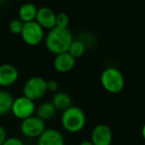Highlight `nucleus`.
<instances>
[{"instance_id": "7ed1b4c3", "label": "nucleus", "mask_w": 145, "mask_h": 145, "mask_svg": "<svg viewBox=\"0 0 145 145\" xmlns=\"http://www.w3.org/2000/svg\"><path fill=\"white\" fill-rule=\"evenodd\" d=\"M100 81L104 89L111 93H118L123 89L125 79L121 71L116 67H108L102 72Z\"/></svg>"}, {"instance_id": "f8f14e48", "label": "nucleus", "mask_w": 145, "mask_h": 145, "mask_svg": "<svg viewBox=\"0 0 145 145\" xmlns=\"http://www.w3.org/2000/svg\"><path fill=\"white\" fill-rule=\"evenodd\" d=\"M76 59H74L68 52L56 55L54 60V68L58 73H68L74 68Z\"/></svg>"}, {"instance_id": "423d86ee", "label": "nucleus", "mask_w": 145, "mask_h": 145, "mask_svg": "<svg viewBox=\"0 0 145 145\" xmlns=\"http://www.w3.org/2000/svg\"><path fill=\"white\" fill-rule=\"evenodd\" d=\"M36 103L35 101H31L30 99L21 95L17 99H14L12 103L11 112L14 114V116L19 119H26L30 116L35 115L36 113Z\"/></svg>"}, {"instance_id": "5701e85b", "label": "nucleus", "mask_w": 145, "mask_h": 145, "mask_svg": "<svg viewBox=\"0 0 145 145\" xmlns=\"http://www.w3.org/2000/svg\"><path fill=\"white\" fill-rule=\"evenodd\" d=\"M79 145H94L90 140H84V141H81Z\"/></svg>"}, {"instance_id": "9b49d317", "label": "nucleus", "mask_w": 145, "mask_h": 145, "mask_svg": "<svg viewBox=\"0 0 145 145\" xmlns=\"http://www.w3.org/2000/svg\"><path fill=\"white\" fill-rule=\"evenodd\" d=\"M38 145H65V139L59 130L48 128L38 138Z\"/></svg>"}, {"instance_id": "9d476101", "label": "nucleus", "mask_w": 145, "mask_h": 145, "mask_svg": "<svg viewBox=\"0 0 145 145\" xmlns=\"http://www.w3.org/2000/svg\"><path fill=\"white\" fill-rule=\"evenodd\" d=\"M19 77V71L12 64L0 65V87H9Z\"/></svg>"}, {"instance_id": "20e7f679", "label": "nucleus", "mask_w": 145, "mask_h": 145, "mask_svg": "<svg viewBox=\"0 0 145 145\" xmlns=\"http://www.w3.org/2000/svg\"><path fill=\"white\" fill-rule=\"evenodd\" d=\"M46 93H48L46 79L42 77L39 75L31 77L25 81L23 85V95L33 101L40 99Z\"/></svg>"}, {"instance_id": "ddd939ff", "label": "nucleus", "mask_w": 145, "mask_h": 145, "mask_svg": "<svg viewBox=\"0 0 145 145\" xmlns=\"http://www.w3.org/2000/svg\"><path fill=\"white\" fill-rule=\"evenodd\" d=\"M37 11H38V7L35 4L31 3V2L22 4L19 8V11H18L19 19L23 23L35 21L37 16Z\"/></svg>"}, {"instance_id": "6e6552de", "label": "nucleus", "mask_w": 145, "mask_h": 145, "mask_svg": "<svg viewBox=\"0 0 145 145\" xmlns=\"http://www.w3.org/2000/svg\"><path fill=\"white\" fill-rule=\"evenodd\" d=\"M90 141L94 145H111L113 142V131L111 127L105 123H100L94 126Z\"/></svg>"}, {"instance_id": "0eeeda50", "label": "nucleus", "mask_w": 145, "mask_h": 145, "mask_svg": "<svg viewBox=\"0 0 145 145\" xmlns=\"http://www.w3.org/2000/svg\"><path fill=\"white\" fill-rule=\"evenodd\" d=\"M21 132L29 138H39L46 129V122L39 118L37 115H33L22 120L20 125Z\"/></svg>"}, {"instance_id": "1a4fd4ad", "label": "nucleus", "mask_w": 145, "mask_h": 145, "mask_svg": "<svg viewBox=\"0 0 145 145\" xmlns=\"http://www.w3.org/2000/svg\"><path fill=\"white\" fill-rule=\"evenodd\" d=\"M56 14L52 8L48 6H42L38 8L37 16L35 21L42 28V29H52L56 27Z\"/></svg>"}, {"instance_id": "4be33fe9", "label": "nucleus", "mask_w": 145, "mask_h": 145, "mask_svg": "<svg viewBox=\"0 0 145 145\" xmlns=\"http://www.w3.org/2000/svg\"><path fill=\"white\" fill-rule=\"evenodd\" d=\"M6 138H7V132H6L5 128L3 127V125L0 124V145H2Z\"/></svg>"}, {"instance_id": "a211bd4d", "label": "nucleus", "mask_w": 145, "mask_h": 145, "mask_svg": "<svg viewBox=\"0 0 145 145\" xmlns=\"http://www.w3.org/2000/svg\"><path fill=\"white\" fill-rule=\"evenodd\" d=\"M23 26L24 23L20 19H13L8 24L9 31L14 35H20L22 32V29H23Z\"/></svg>"}, {"instance_id": "f3484780", "label": "nucleus", "mask_w": 145, "mask_h": 145, "mask_svg": "<svg viewBox=\"0 0 145 145\" xmlns=\"http://www.w3.org/2000/svg\"><path fill=\"white\" fill-rule=\"evenodd\" d=\"M86 46L82 41L79 40V39H74L68 49V53L74 59H77L84 55V53L86 52Z\"/></svg>"}, {"instance_id": "aec40b11", "label": "nucleus", "mask_w": 145, "mask_h": 145, "mask_svg": "<svg viewBox=\"0 0 145 145\" xmlns=\"http://www.w3.org/2000/svg\"><path fill=\"white\" fill-rule=\"evenodd\" d=\"M2 145H25L24 141L19 137H15V136H12V137H7Z\"/></svg>"}, {"instance_id": "39448f33", "label": "nucleus", "mask_w": 145, "mask_h": 145, "mask_svg": "<svg viewBox=\"0 0 145 145\" xmlns=\"http://www.w3.org/2000/svg\"><path fill=\"white\" fill-rule=\"evenodd\" d=\"M20 36L27 45L37 46L44 41V30L36 21L28 22V23H24Z\"/></svg>"}, {"instance_id": "2eb2a0df", "label": "nucleus", "mask_w": 145, "mask_h": 145, "mask_svg": "<svg viewBox=\"0 0 145 145\" xmlns=\"http://www.w3.org/2000/svg\"><path fill=\"white\" fill-rule=\"evenodd\" d=\"M56 109L50 101H44L36 109V115L44 122L50 120L56 116Z\"/></svg>"}, {"instance_id": "b1692460", "label": "nucleus", "mask_w": 145, "mask_h": 145, "mask_svg": "<svg viewBox=\"0 0 145 145\" xmlns=\"http://www.w3.org/2000/svg\"><path fill=\"white\" fill-rule=\"evenodd\" d=\"M141 134H142V137H143V138H144V140H145V123L143 124V126H142Z\"/></svg>"}, {"instance_id": "f03ea898", "label": "nucleus", "mask_w": 145, "mask_h": 145, "mask_svg": "<svg viewBox=\"0 0 145 145\" xmlns=\"http://www.w3.org/2000/svg\"><path fill=\"white\" fill-rule=\"evenodd\" d=\"M61 125L65 130L71 133L79 132L86 124V114L81 107L71 105L61 113Z\"/></svg>"}, {"instance_id": "412c9836", "label": "nucleus", "mask_w": 145, "mask_h": 145, "mask_svg": "<svg viewBox=\"0 0 145 145\" xmlns=\"http://www.w3.org/2000/svg\"><path fill=\"white\" fill-rule=\"evenodd\" d=\"M46 87H48V91H52V93H57L58 89V83L54 79H50L46 81Z\"/></svg>"}, {"instance_id": "6ab92c4d", "label": "nucleus", "mask_w": 145, "mask_h": 145, "mask_svg": "<svg viewBox=\"0 0 145 145\" xmlns=\"http://www.w3.org/2000/svg\"><path fill=\"white\" fill-rule=\"evenodd\" d=\"M69 25V16L64 12H59L56 17V27L59 28H68Z\"/></svg>"}, {"instance_id": "f257e3e1", "label": "nucleus", "mask_w": 145, "mask_h": 145, "mask_svg": "<svg viewBox=\"0 0 145 145\" xmlns=\"http://www.w3.org/2000/svg\"><path fill=\"white\" fill-rule=\"evenodd\" d=\"M73 40V35L68 28L54 27L46 34L44 38V44L48 51L56 56L68 52V49Z\"/></svg>"}, {"instance_id": "4468645a", "label": "nucleus", "mask_w": 145, "mask_h": 145, "mask_svg": "<svg viewBox=\"0 0 145 145\" xmlns=\"http://www.w3.org/2000/svg\"><path fill=\"white\" fill-rule=\"evenodd\" d=\"M50 103L54 105L56 110H61L64 111L68 107L72 105V99H71L70 95L64 91H57L52 95V99Z\"/></svg>"}, {"instance_id": "dca6fc26", "label": "nucleus", "mask_w": 145, "mask_h": 145, "mask_svg": "<svg viewBox=\"0 0 145 145\" xmlns=\"http://www.w3.org/2000/svg\"><path fill=\"white\" fill-rule=\"evenodd\" d=\"M13 101L14 99L11 93L3 89H0V115H4L11 111Z\"/></svg>"}]
</instances>
